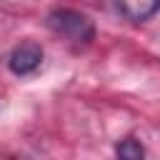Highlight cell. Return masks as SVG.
Returning a JSON list of instances; mask_svg holds the SVG:
<instances>
[{"mask_svg": "<svg viewBox=\"0 0 160 160\" xmlns=\"http://www.w3.org/2000/svg\"><path fill=\"white\" fill-rule=\"evenodd\" d=\"M48 28L65 38L68 42L72 45H88L92 38H95V25L92 20L85 15V12H78V10H68V8H58L48 15Z\"/></svg>", "mask_w": 160, "mask_h": 160, "instance_id": "6da1fadb", "label": "cell"}, {"mask_svg": "<svg viewBox=\"0 0 160 160\" xmlns=\"http://www.w3.org/2000/svg\"><path fill=\"white\" fill-rule=\"evenodd\" d=\"M40 62H42V48L38 42H32V40L20 42L8 58V68L15 75H30V72H35L40 68Z\"/></svg>", "mask_w": 160, "mask_h": 160, "instance_id": "7a4b0ae2", "label": "cell"}, {"mask_svg": "<svg viewBox=\"0 0 160 160\" xmlns=\"http://www.w3.org/2000/svg\"><path fill=\"white\" fill-rule=\"evenodd\" d=\"M112 5L132 22H142L160 10V0H112Z\"/></svg>", "mask_w": 160, "mask_h": 160, "instance_id": "3957f363", "label": "cell"}, {"mask_svg": "<svg viewBox=\"0 0 160 160\" xmlns=\"http://www.w3.org/2000/svg\"><path fill=\"white\" fill-rule=\"evenodd\" d=\"M115 152H118L120 158H128V160H140V158L145 155V150H142V145H140L138 140H132V138H128V140H122V142H118V148H115Z\"/></svg>", "mask_w": 160, "mask_h": 160, "instance_id": "277c9868", "label": "cell"}]
</instances>
